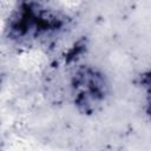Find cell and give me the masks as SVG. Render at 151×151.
Wrapping results in <instances>:
<instances>
[{"label":"cell","mask_w":151,"mask_h":151,"mask_svg":"<svg viewBox=\"0 0 151 151\" xmlns=\"http://www.w3.org/2000/svg\"><path fill=\"white\" fill-rule=\"evenodd\" d=\"M74 103L85 112L93 111L99 106L107 94L105 78L93 68L79 70L72 80Z\"/></svg>","instance_id":"cell-1"}]
</instances>
